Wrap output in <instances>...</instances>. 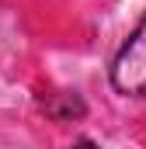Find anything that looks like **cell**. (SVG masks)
Instances as JSON below:
<instances>
[{
    "instance_id": "6da1fadb",
    "label": "cell",
    "mask_w": 146,
    "mask_h": 149,
    "mask_svg": "<svg viewBox=\"0 0 146 149\" xmlns=\"http://www.w3.org/2000/svg\"><path fill=\"white\" fill-rule=\"evenodd\" d=\"M111 83L118 94L146 97V17L118 49V56L111 63Z\"/></svg>"
},
{
    "instance_id": "7a4b0ae2",
    "label": "cell",
    "mask_w": 146,
    "mask_h": 149,
    "mask_svg": "<svg viewBox=\"0 0 146 149\" xmlns=\"http://www.w3.org/2000/svg\"><path fill=\"white\" fill-rule=\"evenodd\" d=\"M70 149H98L94 142H77V146H70Z\"/></svg>"
}]
</instances>
